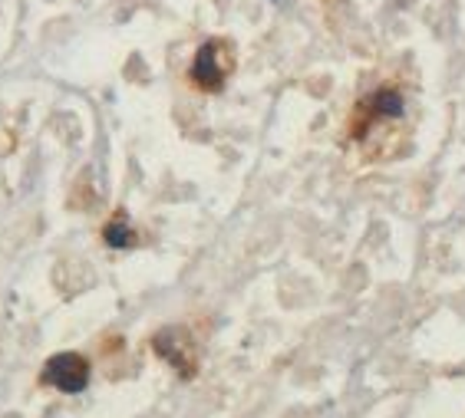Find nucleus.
<instances>
[{
  "label": "nucleus",
  "instance_id": "obj_1",
  "mask_svg": "<svg viewBox=\"0 0 465 418\" xmlns=\"http://www.w3.org/2000/svg\"><path fill=\"white\" fill-rule=\"evenodd\" d=\"M231 50L225 40H208V43L199 46V53L192 60V82L201 92H221L225 90V80L231 73Z\"/></svg>",
  "mask_w": 465,
  "mask_h": 418
},
{
  "label": "nucleus",
  "instance_id": "obj_2",
  "mask_svg": "<svg viewBox=\"0 0 465 418\" xmlns=\"http://www.w3.org/2000/svg\"><path fill=\"white\" fill-rule=\"evenodd\" d=\"M90 375H92L90 359L80 353H56V356H50L44 363V369H40V382L56 392H66V395L86 389V385H90Z\"/></svg>",
  "mask_w": 465,
  "mask_h": 418
},
{
  "label": "nucleus",
  "instance_id": "obj_3",
  "mask_svg": "<svg viewBox=\"0 0 465 418\" xmlns=\"http://www.w3.org/2000/svg\"><path fill=\"white\" fill-rule=\"evenodd\" d=\"M152 349L162 356L165 363L172 366L175 373L182 379H192L199 373V356H195V343L192 337L179 327H165L152 337Z\"/></svg>",
  "mask_w": 465,
  "mask_h": 418
},
{
  "label": "nucleus",
  "instance_id": "obj_4",
  "mask_svg": "<svg viewBox=\"0 0 465 418\" xmlns=\"http://www.w3.org/2000/svg\"><path fill=\"white\" fill-rule=\"evenodd\" d=\"M402 116V96L392 86H383V90L370 92L360 106H356V116H354V138H363L376 122H386V119H400Z\"/></svg>",
  "mask_w": 465,
  "mask_h": 418
},
{
  "label": "nucleus",
  "instance_id": "obj_5",
  "mask_svg": "<svg viewBox=\"0 0 465 418\" xmlns=\"http://www.w3.org/2000/svg\"><path fill=\"white\" fill-rule=\"evenodd\" d=\"M102 241L110 247H116V251H126V247H136V231L129 228V221L122 218V214H116V218L102 228Z\"/></svg>",
  "mask_w": 465,
  "mask_h": 418
}]
</instances>
